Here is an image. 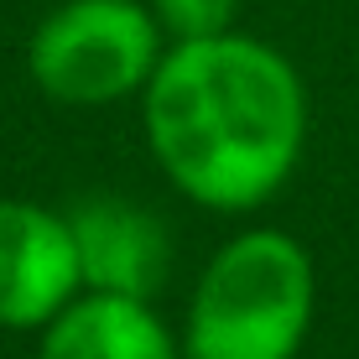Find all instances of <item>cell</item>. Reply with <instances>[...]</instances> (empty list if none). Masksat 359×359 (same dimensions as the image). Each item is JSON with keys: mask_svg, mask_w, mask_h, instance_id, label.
<instances>
[{"mask_svg": "<svg viewBox=\"0 0 359 359\" xmlns=\"http://www.w3.org/2000/svg\"><path fill=\"white\" fill-rule=\"evenodd\" d=\"M36 359H182V339L156 302L79 292L36 333Z\"/></svg>", "mask_w": 359, "mask_h": 359, "instance_id": "8992f818", "label": "cell"}, {"mask_svg": "<svg viewBox=\"0 0 359 359\" xmlns=\"http://www.w3.org/2000/svg\"><path fill=\"white\" fill-rule=\"evenodd\" d=\"M141 135L188 203L250 214L302 167L307 83L281 47L250 32L167 42L141 89Z\"/></svg>", "mask_w": 359, "mask_h": 359, "instance_id": "6da1fadb", "label": "cell"}, {"mask_svg": "<svg viewBox=\"0 0 359 359\" xmlns=\"http://www.w3.org/2000/svg\"><path fill=\"white\" fill-rule=\"evenodd\" d=\"M318 318V266L287 229H240L203 261L188 313L182 359H297Z\"/></svg>", "mask_w": 359, "mask_h": 359, "instance_id": "7a4b0ae2", "label": "cell"}, {"mask_svg": "<svg viewBox=\"0 0 359 359\" xmlns=\"http://www.w3.org/2000/svg\"><path fill=\"white\" fill-rule=\"evenodd\" d=\"M167 53V32L146 0H63L36 21L27 73L53 104L104 109L141 99Z\"/></svg>", "mask_w": 359, "mask_h": 359, "instance_id": "3957f363", "label": "cell"}, {"mask_svg": "<svg viewBox=\"0 0 359 359\" xmlns=\"http://www.w3.org/2000/svg\"><path fill=\"white\" fill-rule=\"evenodd\" d=\"M146 6L162 21L167 42H193V36L234 32V16H240L245 0H146Z\"/></svg>", "mask_w": 359, "mask_h": 359, "instance_id": "52a82bcc", "label": "cell"}, {"mask_svg": "<svg viewBox=\"0 0 359 359\" xmlns=\"http://www.w3.org/2000/svg\"><path fill=\"white\" fill-rule=\"evenodd\" d=\"M63 214L79 250L83 292L156 302V292L172 276V229L151 208L120 193H89Z\"/></svg>", "mask_w": 359, "mask_h": 359, "instance_id": "5b68a950", "label": "cell"}, {"mask_svg": "<svg viewBox=\"0 0 359 359\" xmlns=\"http://www.w3.org/2000/svg\"><path fill=\"white\" fill-rule=\"evenodd\" d=\"M83 292L63 208L0 198V328L42 333Z\"/></svg>", "mask_w": 359, "mask_h": 359, "instance_id": "277c9868", "label": "cell"}]
</instances>
